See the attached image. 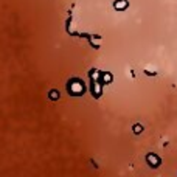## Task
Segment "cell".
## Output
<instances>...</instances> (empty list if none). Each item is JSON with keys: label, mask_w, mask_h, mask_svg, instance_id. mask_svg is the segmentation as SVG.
Listing matches in <instances>:
<instances>
[]
</instances>
